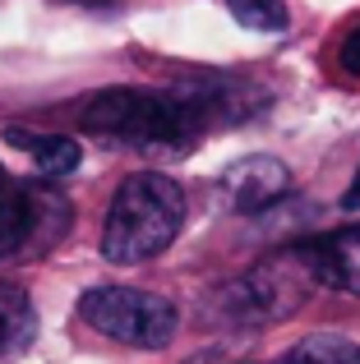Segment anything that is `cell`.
I'll use <instances>...</instances> for the list:
<instances>
[{
    "mask_svg": "<svg viewBox=\"0 0 360 364\" xmlns=\"http://www.w3.org/2000/svg\"><path fill=\"white\" fill-rule=\"evenodd\" d=\"M282 360L287 364H360V341L342 337V332H314V337H300Z\"/></svg>",
    "mask_w": 360,
    "mask_h": 364,
    "instance_id": "8fae6325",
    "label": "cell"
},
{
    "mask_svg": "<svg viewBox=\"0 0 360 364\" xmlns=\"http://www.w3.org/2000/svg\"><path fill=\"white\" fill-rule=\"evenodd\" d=\"M296 254L305 258L314 286L360 295V222L342 226V231H328V235H314V240H300Z\"/></svg>",
    "mask_w": 360,
    "mask_h": 364,
    "instance_id": "ba28073f",
    "label": "cell"
},
{
    "mask_svg": "<svg viewBox=\"0 0 360 364\" xmlns=\"http://www.w3.org/2000/svg\"><path fill=\"white\" fill-rule=\"evenodd\" d=\"M272 364H287V360H282V355H277V360H272Z\"/></svg>",
    "mask_w": 360,
    "mask_h": 364,
    "instance_id": "9a60e30c",
    "label": "cell"
},
{
    "mask_svg": "<svg viewBox=\"0 0 360 364\" xmlns=\"http://www.w3.org/2000/svg\"><path fill=\"white\" fill-rule=\"evenodd\" d=\"M342 208H346V213H360V171L351 176V189L342 194Z\"/></svg>",
    "mask_w": 360,
    "mask_h": 364,
    "instance_id": "5bb4252c",
    "label": "cell"
},
{
    "mask_svg": "<svg viewBox=\"0 0 360 364\" xmlns=\"http://www.w3.org/2000/svg\"><path fill=\"white\" fill-rule=\"evenodd\" d=\"M226 9L254 33H282L287 28V5L282 0H226Z\"/></svg>",
    "mask_w": 360,
    "mask_h": 364,
    "instance_id": "7c38bea8",
    "label": "cell"
},
{
    "mask_svg": "<svg viewBox=\"0 0 360 364\" xmlns=\"http://www.w3.org/2000/svg\"><path fill=\"white\" fill-rule=\"evenodd\" d=\"M0 185H5V176H0Z\"/></svg>",
    "mask_w": 360,
    "mask_h": 364,
    "instance_id": "2e32d148",
    "label": "cell"
},
{
    "mask_svg": "<svg viewBox=\"0 0 360 364\" xmlns=\"http://www.w3.org/2000/svg\"><path fill=\"white\" fill-rule=\"evenodd\" d=\"M185 226V189L162 171H134L116 185L102 226V258L107 263H148Z\"/></svg>",
    "mask_w": 360,
    "mask_h": 364,
    "instance_id": "7a4b0ae2",
    "label": "cell"
},
{
    "mask_svg": "<svg viewBox=\"0 0 360 364\" xmlns=\"http://www.w3.org/2000/svg\"><path fill=\"white\" fill-rule=\"evenodd\" d=\"M74 222V203L55 185H0V263L46 254Z\"/></svg>",
    "mask_w": 360,
    "mask_h": 364,
    "instance_id": "277c9868",
    "label": "cell"
},
{
    "mask_svg": "<svg viewBox=\"0 0 360 364\" xmlns=\"http://www.w3.org/2000/svg\"><path fill=\"white\" fill-rule=\"evenodd\" d=\"M217 189H222L231 213L254 217V213H268L272 203H282L291 194V171L277 157H240L222 171Z\"/></svg>",
    "mask_w": 360,
    "mask_h": 364,
    "instance_id": "52a82bcc",
    "label": "cell"
},
{
    "mask_svg": "<svg viewBox=\"0 0 360 364\" xmlns=\"http://www.w3.org/2000/svg\"><path fill=\"white\" fill-rule=\"evenodd\" d=\"M171 92L185 97L189 107L203 116L208 129L250 120V116H259V107L268 102V92L254 79H245V74H185V79L171 83Z\"/></svg>",
    "mask_w": 360,
    "mask_h": 364,
    "instance_id": "8992f818",
    "label": "cell"
},
{
    "mask_svg": "<svg viewBox=\"0 0 360 364\" xmlns=\"http://www.w3.org/2000/svg\"><path fill=\"white\" fill-rule=\"evenodd\" d=\"M9 139L23 143L28 152H33L37 171L42 176H70L74 166H79V143L70 139V134H23V129H9Z\"/></svg>",
    "mask_w": 360,
    "mask_h": 364,
    "instance_id": "30bf717a",
    "label": "cell"
},
{
    "mask_svg": "<svg viewBox=\"0 0 360 364\" xmlns=\"http://www.w3.org/2000/svg\"><path fill=\"white\" fill-rule=\"evenodd\" d=\"M37 337V309L23 295V286L0 282V364L23 355Z\"/></svg>",
    "mask_w": 360,
    "mask_h": 364,
    "instance_id": "9c48e42d",
    "label": "cell"
},
{
    "mask_svg": "<svg viewBox=\"0 0 360 364\" xmlns=\"http://www.w3.org/2000/svg\"><path fill=\"white\" fill-rule=\"evenodd\" d=\"M79 318L134 350H162L176 337V304L139 286H97L79 300Z\"/></svg>",
    "mask_w": 360,
    "mask_h": 364,
    "instance_id": "3957f363",
    "label": "cell"
},
{
    "mask_svg": "<svg viewBox=\"0 0 360 364\" xmlns=\"http://www.w3.org/2000/svg\"><path fill=\"white\" fill-rule=\"evenodd\" d=\"M309 286H314V277H309L305 258H300L296 245H291L287 254L268 258V263H259L254 272H245L240 282L226 286L222 291V314L231 323H240V328L287 318L291 309H300V300H305Z\"/></svg>",
    "mask_w": 360,
    "mask_h": 364,
    "instance_id": "5b68a950",
    "label": "cell"
},
{
    "mask_svg": "<svg viewBox=\"0 0 360 364\" xmlns=\"http://www.w3.org/2000/svg\"><path fill=\"white\" fill-rule=\"evenodd\" d=\"M337 65H342L346 74H360V23H356L351 33L342 37V51H337Z\"/></svg>",
    "mask_w": 360,
    "mask_h": 364,
    "instance_id": "4fadbf2b",
    "label": "cell"
},
{
    "mask_svg": "<svg viewBox=\"0 0 360 364\" xmlns=\"http://www.w3.org/2000/svg\"><path fill=\"white\" fill-rule=\"evenodd\" d=\"M79 124L97 139L139 152H189L208 134L203 116L171 88H107L79 107Z\"/></svg>",
    "mask_w": 360,
    "mask_h": 364,
    "instance_id": "6da1fadb",
    "label": "cell"
}]
</instances>
